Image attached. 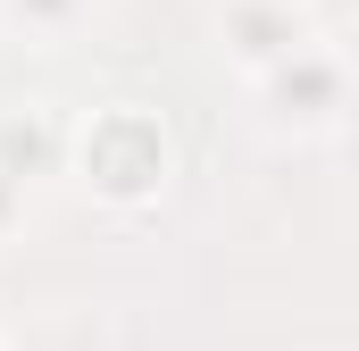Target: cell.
Segmentation results:
<instances>
[{
	"label": "cell",
	"mask_w": 359,
	"mask_h": 351,
	"mask_svg": "<svg viewBox=\"0 0 359 351\" xmlns=\"http://www.w3.org/2000/svg\"><path fill=\"white\" fill-rule=\"evenodd\" d=\"M76 159H84V176L109 201H142L168 176V126L142 100H109V109H92V126L76 134Z\"/></svg>",
	"instance_id": "1"
},
{
	"label": "cell",
	"mask_w": 359,
	"mask_h": 351,
	"mask_svg": "<svg viewBox=\"0 0 359 351\" xmlns=\"http://www.w3.org/2000/svg\"><path fill=\"white\" fill-rule=\"evenodd\" d=\"M259 92L276 100V117H301V126H326L334 109H343V59L334 51H318V42H301L292 59H276Z\"/></svg>",
	"instance_id": "2"
},
{
	"label": "cell",
	"mask_w": 359,
	"mask_h": 351,
	"mask_svg": "<svg viewBox=\"0 0 359 351\" xmlns=\"http://www.w3.org/2000/svg\"><path fill=\"white\" fill-rule=\"evenodd\" d=\"M226 34H234V51H243V59H251L259 76H268L276 59H292V51L309 42V34H301V8H292V0H234V8H226Z\"/></svg>",
	"instance_id": "3"
},
{
	"label": "cell",
	"mask_w": 359,
	"mask_h": 351,
	"mask_svg": "<svg viewBox=\"0 0 359 351\" xmlns=\"http://www.w3.org/2000/svg\"><path fill=\"white\" fill-rule=\"evenodd\" d=\"M76 8H84V0H0V17H8V25H34V34L76 25Z\"/></svg>",
	"instance_id": "4"
},
{
	"label": "cell",
	"mask_w": 359,
	"mask_h": 351,
	"mask_svg": "<svg viewBox=\"0 0 359 351\" xmlns=\"http://www.w3.org/2000/svg\"><path fill=\"white\" fill-rule=\"evenodd\" d=\"M8 218H17V176L0 168V226H8Z\"/></svg>",
	"instance_id": "5"
}]
</instances>
